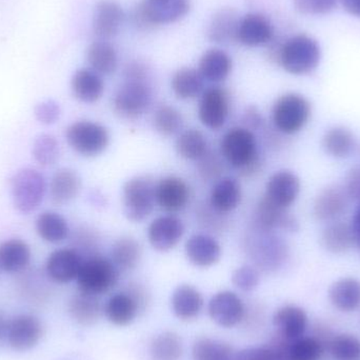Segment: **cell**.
Instances as JSON below:
<instances>
[{"instance_id":"cell-24","label":"cell","mask_w":360,"mask_h":360,"mask_svg":"<svg viewBox=\"0 0 360 360\" xmlns=\"http://www.w3.org/2000/svg\"><path fill=\"white\" fill-rule=\"evenodd\" d=\"M141 312L139 302L128 291L116 293L105 302L103 313L110 323L118 327L131 325Z\"/></svg>"},{"instance_id":"cell-23","label":"cell","mask_w":360,"mask_h":360,"mask_svg":"<svg viewBox=\"0 0 360 360\" xmlns=\"http://www.w3.org/2000/svg\"><path fill=\"white\" fill-rule=\"evenodd\" d=\"M30 245L20 238H10L0 243V270L10 274L21 273L31 262Z\"/></svg>"},{"instance_id":"cell-15","label":"cell","mask_w":360,"mask_h":360,"mask_svg":"<svg viewBox=\"0 0 360 360\" xmlns=\"http://www.w3.org/2000/svg\"><path fill=\"white\" fill-rule=\"evenodd\" d=\"M184 233V224L179 217L165 215L156 218L150 224L148 238L156 251L168 252L179 245Z\"/></svg>"},{"instance_id":"cell-10","label":"cell","mask_w":360,"mask_h":360,"mask_svg":"<svg viewBox=\"0 0 360 360\" xmlns=\"http://www.w3.org/2000/svg\"><path fill=\"white\" fill-rule=\"evenodd\" d=\"M230 111L229 95L219 86L203 91L199 103V120L211 130H219L226 124Z\"/></svg>"},{"instance_id":"cell-52","label":"cell","mask_w":360,"mask_h":360,"mask_svg":"<svg viewBox=\"0 0 360 360\" xmlns=\"http://www.w3.org/2000/svg\"><path fill=\"white\" fill-rule=\"evenodd\" d=\"M351 226H352L353 235H354L355 245L360 250V203L356 211H355L354 216H353Z\"/></svg>"},{"instance_id":"cell-32","label":"cell","mask_w":360,"mask_h":360,"mask_svg":"<svg viewBox=\"0 0 360 360\" xmlns=\"http://www.w3.org/2000/svg\"><path fill=\"white\" fill-rule=\"evenodd\" d=\"M35 230L40 239L52 245L63 243L70 234L69 224L65 218L53 211L42 212L37 216Z\"/></svg>"},{"instance_id":"cell-30","label":"cell","mask_w":360,"mask_h":360,"mask_svg":"<svg viewBox=\"0 0 360 360\" xmlns=\"http://www.w3.org/2000/svg\"><path fill=\"white\" fill-rule=\"evenodd\" d=\"M330 302L342 312H352L360 307V281L354 277L338 279L329 291Z\"/></svg>"},{"instance_id":"cell-5","label":"cell","mask_w":360,"mask_h":360,"mask_svg":"<svg viewBox=\"0 0 360 360\" xmlns=\"http://www.w3.org/2000/svg\"><path fill=\"white\" fill-rule=\"evenodd\" d=\"M311 115L310 101L297 93L283 95L273 105V124L283 134L293 135L302 131L310 120Z\"/></svg>"},{"instance_id":"cell-46","label":"cell","mask_w":360,"mask_h":360,"mask_svg":"<svg viewBox=\"0 0 360 360\" xmlns=\"http://www.w3.org/2000/svg\"><path fill=\"white\" fill-rule=\"evenodd\" d=\"M329 352L335 360H360V340L349 334L334 336Z\"/></svg>"},{"instance_id":"cell-8","label":"cell","mask_w":360,"mask_h":360,"mask_svg":"<svg viewBox=\"0 0 360 360\" xmlns=\"http://www.w3.org/2000/svg\"><path fill=\"white\" fill-rule=\"evenodd\" d=\"M191 0H143L133 13V20L141 29L175 22L188 14Z\"/></svg>"},{"instance_id":"cell-31","label":"cell","mask_w":360,"mask_h":360,"mask_svg":"<svg viewBox=\"0 0 360 360\" xmlns=\"http://www.w3.org/2000/svg\"><path fill=\"white\" fill-rule=\"evenodd\" d=\"M103 312L98 296L79 291L69 302V313L72 319L84 327L95 325L101 319Z\"/></svg>"},{"instance_id":"cell-6","label":"cell","mask_w":360,"mask_h":360,"mask_svg":"<svg viewBox=\"0 0 360 360\" xmlns=\"http://www.w3.org/2000/svg\"><path fill=\"white\" fill-rule=\"evenodd\" d=\"M118 277L120 271L111 260L101 256H92L82 262L76 281L80 292L101 296L115 287Z\"/></svg>"},{"instance_id":"cell-53","label":"cell","mask_w":360,"mask_h":360,"mask_svg":"<svg viewBox=\"0 0 360 360\" xmlns=\"http://www.w3.org/2000/svg\"><path fill=\"white\" fill-rule=\"evenodd\" d=\"M349 14L360 18V0H340Z\"/></svg>"},{"instance_id":"cell-41","label":"cell","mask_w":360,"mask_h":360,"mask_svg":"<svg viewBox=\"0 0 360 360\" xmlns=\"http://www.w3.org/2000/svg\"><path fill=\"white\" fill-rule=\"evenodd\" d=\"M150 353L154 360H179L184 353L181 338L174 332H164L154 338Z\"/></svg>"},{"instance_id":"cell-17","label":"cell","mask_w":360,"mask_h":360,"mask_svg":"<svg viewBox=\"0 0 360 360\" xmlns=\"http://www.w3.org/2000/svg\"><path fill=\"white\" fill-rule=\"evenodd\" d=\"M253 253L254 262L264 271L278 270L288 257V245L285 241L271 232H262Z\"/></svg>"},{"instance_id":"cell-22","label":"cell","mask_w":360,"mask_h":360,"mask_svg":"<svg viewBox=\"0 0 360 360\" xmlns=\"http://www.w3.org/2000/svg\"><path fill=\"white\" fill-rule=\"evenodd\" d=\"M124 20L122 6L114 0H101L95 8L93 29L101 39H109L120 32Z\"/></svg>"},{"instance_id":"cell-44","label":"cell","mask_w":360,"mask_h":360,"mask_svg":"<svg viewBox=\"0 0 360 360\" xmlns=\"http://www.w3.org/2000/svg\"><path fill=\"white\" fill-rule=\"evenodd\" d=\"M153 124L155 130L162 136H172L184 126L181 114L170 105H162L154 114Z\"/></svg>"},{"instance_id":"cell-49","label":"cell","mask_w":360,"mask_h":360,"mask_svg":"<svg viewBox=\"0 0 360 360\" xmlns=\"http://www.w3.org/2000/svg\"><path fill=\"white\" fill-rule=\"evenodd\" d=\"M340 0H294L298 12L306 15H325L332 12Z\"/></svg>"},{"instance_id":"cell-4","label":"cell","mask_w":360,"mask_h":360,"mask_svg":"<svg viewBox=\"0 0 360 360\" xmlns=\"http://www.w3.org/2000/svg\"><path fill=\"white\" fill-rule=\"evenodd\" d=\"M10 192L15 209L19 213L31 214L44 201L48 184L44 175L35 169H21L10 180Z\"/></svg>"},{"instance_id":"cell-27","label":"cell","mask_w":360,"mask_h":360,"mask_svg":"<svg viewBox=\"0 0 360 360\" xmlns=\"http://www.w3.org/2000/svg\"><path fill=\"white\" fill-rule=\"evenodd\" d=\"M171 306L175 316L180 321H192L202 310L203 297L196 288L181 285L173 292Z\"/></svg>"},{"instance_id":"cell-43","label":"cell","mask_w":360,"mask_h":360,"mask_svg":"<svg viewBox=\"0 0 360 360\" xmlns=\"http://www.w3.org/2000/svg\"><path fill=\"white\" fill-rule=\"evenodd\" d=\"M60 148L56 137L52 134L38 135L32 146V156L41 167H51L58 160Z\"/></svg>"},{"instance_id":"cell-40","label":"cell","mask_w":360,"mask_h":360,"mask_svg":"<svg viewBox=\"0 0 360 360\" xmlns=\"http://www.w3.org/2000/svg\"><path fill=\"white\" fill-rule=\"evenodd\" d=\"M192 356L194 360H235L236 352L221 340L200 338L193 346Z\"/></svg>"},{"instance_id":"cell-35","label":"cell","mask_w":360,"mask_h":360,"mask_svg":"<svg viewBox=\"0 0 360 360\" xmlns=\"http://www.w3.org/2000/svg\"><path fill=\"white\" fill-rule=\"evenodd\" d=\"M321 245L332 254H344L355 245L351 224L345 222H330L321 234Z\"/></svg>"},{"instance_id":"cell-14","label":"cell","mask_w":360,"mask_h":360,"mask_svg":"<svg viewBox=\"0 0 360 360\" xmlns=\"http://www.w3.org/2000/svg\"><path fill=\"white\" fill-rule=\"evenodd\" d=\"M350 201L344 186L332 184L317 195L313 205V215L319 221H338L346 213Z\"/></svg>"},{"instance_id":"cell-50","label":"cell","mask_w":360,"mask_h":360,"mask_svg":"<svg viewBox=\"0 0 360 360\" xmlns=\"http://www.w3.org/2000/svg\"><path fill=\"white\" fill-rule=\"evenodd\" d=\"M235 360H275L274 353L266 347L247 348L236 352Z\"/></svg>"},{"instance_id":"cell-2","label":"cell","mask_w":360,"mask_h":360,"mask_svg":"<svg viewBox=\"0 0 360 360\" xmlns=\"http://www.w3.org/2000/svg\"><path fill=\"white\" fill-rule=\"evenodd\" d=\"M220 149L224 160L241 172H256L259 166L257 139L249 129H231L222 137Z\"/></svg>"},{"instance_id":"cell-1","label":"cell","mask_w":360,"mask_h":360,"mask_svg":"<svg viewBox=\"0 0 360 360\" xmlns=\"http://www.w3.org/2000/svg\"><path fill=\"white\" fill-rule=\"evenodd\" d=\"M148 71L141 63H132L124 71V82L114 95L113 109L124 120H136L146 113L152 101Z\"/></svg>"},{"instance_id":"cell-11","label":"cell","mask_w":360,"mask_h":360,"mask_svg":"<svg viewBox=\"0 0 360 360\" xmlns=\"http://www.w3.org/2000/svg\"><path fill=\"white\" fill-rule=\"evenodd\" d=\"M210 317L222 328H233L245 319V308L243 300L234 292L216 293L207 306Z\"/></svg>"},{"instance_id":"cell-47","label":"cell","mask_w":360,"mask_h":360,"mask_svg":"<svg viewBox=\"0 0 360 360\" xmlns=\"http://www.w3.org/2000/svg\"><path fill=\"white\" fill-rule=\"evenodd\" d=\"M61 115L59 103L53 99L40 101L34 108V116L39 124L51 126L56 124Z\"/></svg>"},{"instance_id":"cell-25","label":"cell","mask_w":360,"mask_h":360,"mask_svg":"<svg viewBox=\"0 0 360 360\" xmlns=\"http://www.w3.org/2000/svg\"><path fill=\"white\" fill-rule=\"evenodd\" d=\"M276 333L290 340L304 335L308 327V316L304 309L297 306H285L278 309L273 316Z\"/></svg>"},{"instance_id":"cell-18","label":"cell","mask_w":360,"mask_h":360,"mask_svg":"<svg viewBox=\"0 0 360 360\" xmlns=\"http://www.w3.org/2000/svg\"><path fill=\"white\" fill-rule=\"evenodd\" d=\"M300 186V180L293 172L278 171L269 179L264 196L274 205L288 209L297 199Z\"/></svg>"},{"instance_id":"cell-26","label":"cell","mask_w":360,"mask_h":360,"mask_svg":"<svg viewBox=\"0 0 360 360\" xmlns=\"http://www.w3.org/2000/svg\"><path fill=\"white\" fill-rule=\"evenodd\" d=\"M82 180L76 171L69 168L59 169L49 184L51 200L57 205H67L79 194Z\"/></svg>"},{"instance_id":"cell-20","label":"cell","mask_w":360,"mask_h":360,"mask_svg":"<svg viewBox=\"0 0 360 360\" xmlns=\"http://www.w3.org/2000/svg\"><path fill=\"white\" fill-rule=\"evenodd\" d=\"M274 31L270 21L264 15H245L239 20L236 40L247 46H259L272 40Z\"/></svg>"},{"instance_id":"cell-33","label":"cell","mask_w":360,"mask_h":360,"mask_svg":"<svg viewBox=\"0 0 360 360\" xmlns=\"http://www.w3.org/2000/svg\"><path fill=\"white\" fill-rule=\"evenodd\" d=\"M211 205L219 213H228L238 207L241 201V186L238 180L224 177L216 182L210 197Z\"/></svg>"},{"instance_id":"cell-39","label":"cell","mask_w":360,"mask_h":360,"mask_svg":"<svg viewBox=\"0 0 360 360\" xmlns=\"http://www.w3.org/2000/svg\"><path fill=\"white\" fill-rule=\"evenodd\" d=\"M205 88L203 79L198 70L182 68L172 78V90L180 99H191L198 96Z\"/></svg>"},{"instance_id":"cell-28","label":"cell","mask_w":360,"mask_h":360,"mask_svg":"<svg viewBox=\"0 0 360 360\" xmlns=\"http://www.w3.org/2000/svg\"><path fill=\"white\" fill-rule=\"evenodd\" d=\"M71 89L78 101L94 103L103 96L105 84L101 76L92 69H80L72 77Z\"/></svg>"},{"instance_id":"cell-42","label":"cell","mask_w":360,"mask_h":360,"mask_svg":"<svg viewBox=\"0 0 360 360\" xmlns=\"http://www.w3.org/2000/svg\"><path fill=\"white\" fill-rule=\"evenodd\" d=\"M207 139L196 129L184 131L177 139L176 151L184 160H201L207 154Z\"/></svg>"},{"instance_id":"cell-36","label":"cell","mask_w":360,"mask_h":360,"mask_svg":"<svg viewBox=\"0 0 360 360\" xmlns=\"http://www.w3.org/2000/svg\"><path fill=\"white\" fill-rule=\"evenodd\" d=\"M86 59L91 69L99 75H110L117 69V53L114 46L105 40L93 42L89 46Z\"/></svg>"},{"instance_id":"cell-51","label":"cell","mask_w":360,"mask_h":360,"mask_svg":"<svg viewBox=\"0 0 360 360\" xmlns=\"http://www.w3.org/2000/svg\"><path fill=\"white\" fill-rule=\"evenodd\" d=\"M344 188L350 200L360 203V166L354 167L349 171Z\"/></svg>"},{"instance_id":"cell-12","label":"cell","mask_w":360,"mask_h":360,"mask_svg":"<svg viewBox=\"0 0 360 360\" xmlns=\"http://www.w3.org/2000/svg\"><path fill=\"white\" fill-rule=\"evenodd\" d=\"M44 328L37 317L33 315H19L8 321L6 338L14 350L27 351L39 342Z\"/></svg>"},{"instance_id":"cell-7","label":"cell","mask_w":360,"mask_h":360,"mask_svg":"<svg viewBox=\"0 0 360 360\" xmlns=\"http://www.w3.org/2000/svg\"><path fill=\"white\" fill-rule=\"evenodd\" d=\"M122 203L126 217L133 222L147 219L156 203V184L149 176L128 180L122 191Z\"/></svg>"},{"instance_id":"cell-38","label":"cell","mask_w":360,"mask_h":360,"mask_svg":"<svg viewBox=\"0 0 360 360\" xmlns=\"http://www.w3.org/2000/svg\"><path fill=\"white\" fill-rule=\"evenodd\" d=\"M141 245L132 237H122L115 241L111 250V262L118 271H132L141 259Z\"/></svg>"},{"instance_id":"cell-29","label":"cell","mask_w":360,"mask_h":360,"mask_svg":"<svg viewBox=\"0 0 360 360\" xmlns=\"http://www.w3.org/2000/svg\"><path fill=\"white\" fill-rule=\"evenodd\" d=\"M198 71L207 82H224L232 71V59L224 51L211 49L201 56Z\"/></svg>"},{"instance_id":"cell-54","label":"cell","mask_w":360,"mask_h":360,"mask_svg":"<svg viewBox=\"0 0 360 360\" xmlns=\"http://www.w3.org/2000/svg\"><path fill=\"white\" fill-rule=\"evenodd\" d=\"M6 327H8V323H6L4 315L0 313V342H1L2 338H6Z\"/></svg>"},{"instance_id":"cell-45","label":"cell","mask_w":360,"mask_h":360,"mask_svg":"<svg viewBox=\"0 0 360 360\" xmlns=\"http://www.w3.org/2000/svg\"><path fill=\"white\" fill-rule=\"evenodd\" d=\"M325 350L321 342L313 338H297V340H292L289 349L290 360H319L323 356Z\"/></svg>"},{"instance_id":"cell-37","label":"cell","mask_w":360,"mask_h":360,"mask_svg":"<svg viewBox=\"0 0 360 360\" xmlns=\"http://www.w3.org/2000/svg\"><path fill=\"white\" fill-rule=\"evenodd\" d=\"M239 20L236 13L230 8L218 12L212 19L210 25V40L217 44H228V42L236 40L237 29H238Z\"/></svg>"},{"instance_id":"cell-13","label":"cell","mask_w":360,"mask_h":360,"mask_svg":"<svg viewBox=\"0 0 360 360\" xmlns=\"http://www.w3.org/2000/svg\"><path fill=\"white\" fill-rule=\"evenodd\" d=\"M84 260L82 254L75 249L55 250L46 260V276L57 283L76 281Z\"/></svg>"},{"instance_id":"cell-19","label":"cell","mask_w":360,"mask_h":360,"mask_svg":"<svg viewBox=\"0 0 360 360\" xmlns=\"http://www.w3.org/2000/svg\"><path fill=\"white\" fill-rule=\"evenodd\" d=\"M190 200V188L184 179L169 176L156 184V203L168 213L181 211Z\"/></svg>"},{"instance_id":"cell-34","label":"cell","mask_w":360,"mask_h":360,"mask_svg":"<svg viewBox=\"0 0 360 360\" xmlns=\"http://www.w3.org/2000/svg\"><path fill=\"white\" fill-rule=\"evenodd\" d=\"M323 151L333 158H349L356 148V139L352 131L346 127L329 129L321 139Z\"/></svg>"},{"instance_id":"cell-16","label":"cell","mask_w":360,"mask_h":360,"mask_svg":"<svg viewBox=\"0 0 360 360\" xmlns=\"http://www.w3.org/2000/svg\"><path fill=\"white\" fill-rule=\"evenodd\" d=\"M255 221L260 232H272L276 229L296 232L300 229L297 220L288 212V209L274 205L266 196L258 203Z\"/></svg>"},{"instance_id":"cell-9","label":"cell","mask_w":360,"mask_h":360,"mask_svg":"<svg viewBox=\"0 0 360 360\" xmlns=\"http://www.w3.org/2000/svg\"><path fill=\"white\" fill-rule=\"evenodd\" d=\"M68 145L84 158H95L105 151L110 143L109 131L105 127L89 120H79L65 131Z\"/></svg>"},{"instance_id":"cell-3","label":"cell","mask_w":360,"mask_h":360,"mask_svg":"<svg viewBox=\"0 0 360 360\" xmlns=\"http://www.w3.org/2000/svg\"><path fill=\"white\" fill-rule=\"evenodd\" d=\"M321 46L310 36L296 35L290 38L278 53L281 67L293 75H306L319 67Z\"/></svg>"},{"instance_id":"cell-21","label":"cell","mask_w":360,"mask_h":360,"mask_svg":"<svg viewBox=\"0 0 360 360\" xmlns=\"http://www.w3.org/2000/svg\"><path fill=\"white\" fill-rule=\"evenodd\" d=\"M188 262L198 268H209L219 262L221 248L215 238L207 234H195L186 243Z\"/></svg>"},{"instance_id":"cell-48","label":"cell","mask_w":360,"mask_h":360,"mask_svg":"<svg viewBox=\"0 0 360 360\" xmlns=\"http://www.w3.org/2000/svg\"><path fill=\"white\" fill-rule=\"evenodd\" d=\"M232 281L237 289L243 292H252L259 285V274L252 266H240L233 273Z\"/></svg>"}]
</instances>
